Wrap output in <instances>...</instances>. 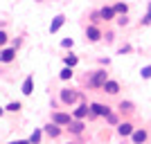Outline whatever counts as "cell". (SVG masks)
<instances>
[{
  "label": "cell",
  "instance_id": "6da1fadb",
  "mask_svg": "<svg viewBox=\"0 0 151 144\" xmlns=\"http://www.w3.org/2000/svg\"><path fill=\"white\" fill-rule=\"evenodd\" d=\"M108 79H111V77H108V68L99 65L97 70H93V72H88V75L83 77V83H86L90 90H101Z\"/></svg>",
  "mask_w": 151,
  "mask_h": 144
},
{
  "label": "cell",
  "instance_id": "7a4b0ae2",
  "mask_svg": "<svg viewBox=\"0 0 151 144\" xmlns=\"http://www.w3.org/2000/svg\"><path fill=\"white\" fill-rule=\"evenodd\" d=\"M79 99H81V90H77L72 86H63L59 90V101H61L63 108H75L79 104Z\"/></svg>",
  "mask_w": 151,
  "mask_h": 144
},
{
  "label": "cell",
  "instance_id": "3957f363",
  "mask_svg": "<svg viewBox=\"0 0 151 144\" xmlns=\"http://www.w3.org/2000/svg\"><path fill=\"white\" fill-rule=\"evenodd\" d=\"M111 110H113V108L108 106V104H101V101H90V115H88V119H90V122H95V119H99V117H106Z\"/></svg>",
  "mask_w": 151,
  "mask_h": 144
},
{
  "label": "cell",
  "instance_id": "277c9868",
  "mask_svg": "<svg viewBox=\"0 0 151 144\" xmlns=\"http://www.w3.org/2000/svg\"><path fill=\"white\" fill-rule=\"evenodd\" d=\"M63 131H65V126L57 124V122H47V124H43V133H45V138L47 140H59L63 135Z\"/></svg>",
  "mask_w": 151,
  "mask_h": 144
},
{
  "label": "cell",
  "instance_id": "5b68a950",
  "mask_svg": "<svg viewBox=\"0 0 151 144\" xmlns=\"http://www.w3.org/2000/svg\"><path fill=\"white\" fill-rule=\"evenodd\" d=\"M86 41H88V43H99V41H104V32H101V27L95 25V23L86 25Z\"/></svg>",
  "mask_w": 151,
  "mask_h": 144
},
{
  "label": "cell",
  "instance_id": "8992f818",
  "mask_svg": "<svg viewBox=\"0 0 151 144\" xmlns=\"http://www.w3.org/2000/svg\"><path fill=\"white\" fill-rule=\"evenodd\" d=\"M133 131H135V124H133L131 119L126 117V119H122L120 124L115 126V133L120 135V138H131L133 135Z\"/></svg>",
  "mask_w": 151,
  "mask_h": 144
},
{
  "label": "cell",
  "instance_id": "52a82bcc",
  "mask_svg": "<svg viewBox=\"0 0 151 144\" xmlns=\"http://www.w3.org/2000/svg\"><path fill=\"white\" fill-rule=\"evenodd\" d=\"M50 119L52 122H57V124H61V126H68L70 122H72V113H65V110H59V108H54L50 113Z\"/></svg>",
  "mask_w": 151,
  "mask_h": 144
},
{
  "label": "cell",
  "instance_id": "ba28073f",
  "mask_svg": "<svg viewBox=\"0 0 151 144\" xmlns=\"http://www.w3.org/2000/svg\"><path fill=\"white\" fill-rule=\"evenodd\" d=\"M65 131H68L70 135H75V138L83 135V133H86V119H72V122L65 126Z\"/></svg>",
  "mask_w": 151,
  "mask_h": 144
},
{
  "label": "cell",
  "instance_id": "9c48e42d",
  "mask_svg": "<svg viewBox=\"0 0 151 144\" xmlns=\"http://www.w3.org/2000/svg\"><path fill=\"white\" fill-rule=\"evenodd\" d=\"M115 110L122 115V119H126V117H131L133 113H135V104L133 101H129V99H122L117 106H115Z\"/></svg>",
  "mask_w": 151,
  "mask_h": 144
},
{
  "label": "cell",
  "instance_id": "30bf717a",
  "mask_svg": "<svg viewBox=\"0 0 151 144\" xmlns=\"http://www.w3.org/2000/svg\"><path fill=\"white\" fill-rule=\"evenodd\" d=\"M88 115H90V104L86 99H81L75 106V110H72V117L75 119H88Z\"/></svg>",
  "mask_w": 151,
  "mask_h": 144
},
{
  "label": "cell",
  "instance_id": "8fae6325",
  "mask_svg": "<svg viewBox=\"0 0 151 144\" xmlns=\"http://www.w3.org/2000/svg\"><path fill=\"white\" fill-rule=\"evenodd\" d=\"M16 54H18V47H14V45H9V47H2V50H0V59H2V63H5V65H9V63L16 61Z\"/></svg>",
  "mask_w": 151,
  "mask_h": 144
},
{
  "label": "cell",
  "instance_id": "7c38bea8",
  "mask_svg": "<svg viewBox=\"0 0 151 144\" xmlns=\"http://www.w3.org/2000/svg\"><path fill=\"white\" fill-rule=\"evenodd\" d=\"M147 142H149V131L135 126V131H133V135H131V144H147Z\"/></svg>",
  "mask_w": 151,
  "mask_h": 144
},
{
  "label": "cell",
  "instance_id": "4fadbf2b",
  "mask_svg": "<svg viewBox=\"0 0 151 144\" xmlns=\"http://www.w3.org/2000/svg\"><path fill=\"white\" fill-rule=\"evenodd\" d=\"M120 90H122V86H120V81H115V79H108V81L104 83V88H101V92H106L108 97L120 95Z\"/></svg>",
  "mask_w": 151,
  "mask_h": 144
},
{
  "label": "cell",
  "instance_id": "5bb4252c",
  "mask_svg": "<svg viewBox=\"0 0 151 144\" xmlns=\"http://www.w3.org/2000/svg\"><path fill=\"white\" fill-rule=\"evenodd\" d=\"M20 92H23V97H32V92H34V75H27L25 79H23Z\"/></svg>",
  "mask_w": 151,
  "mask_h": 144
},
{
  "label": "cell",
  "instance_id": "9a60e30c",
  "mask_svg": "<svg viewBox=\"0 0 151 144\" xmlns=\"http://www.w3.org/2000/svg\"><path fill=\"white\" fill-rule=\"evenodd\" d=\"M99 11H101V18H104V23H111V20L117 18V11H115V7H113V5H104V7H99Z\"/></svg>",
  "mask_w": 151,
  "mask_h": 144
},
{
  "label": "cell",
  "instance_id": "2e32d148",
  "mask_svg": "<svg viewBox=\"0 0 151 144\" xmlns=\"http://www.w3.org/2000/svg\"><path fill=\"white\" fill-rule=\"evenodd\" d=\"M63 25H65V14H57V16L52 18V23H50V34H57Z\"/></svg>",
  "mask_w": 151,
  "mask_h": 144
},
{
  "label": "cell",
  "instance_id": "e0dca14e",
  "mask_svg": "<svg viewBox=\"0 0 151 144\" xmlns=\"http://www.w3.org/2000/svg\"><path fill=\"white\" fill-rule=\"evenodd\" d=\"M63 65H70V68H77V65H79V57H77L75 52L70 50L68 54H63Z\"/></svg>",
  "mask_w": 151,
  "mask_h": 144
},
{
  "label": "cell",
  "instance_id": "ac0fdd59",
  "mask_svg": "<svg viewBox=\"0 0 151 144\" xmlns=\"http://www.w3.org/2000/svg\"><path fill=\"white\" fill-rule=\"evenodd\" d=\"M43 138H45L43 126H41V128H34V131L29 133V142H32V144H41V142H43Z\"/></svg>",
  "mask_w": 151,
  "mask_h": 144
},
{
  "label": "cell",
  "instance_id": "d6986e66",
  "mask_svg": "<svg viewBox=\"0 0 151 144\" xmlns=\"http://www.w3.org/2000/svg\"><path fill=\"white\" fill-rule=\"evenodd\" d=\"M104 119H106V124H108V126H117V124L122 122V115L117 113V110H111V113H108Z\"/></svg>",
  "mask_w": 151,
  "mask_h": 144
},
{
  "label": "cell",
  "instance_id": "ffe728a7",
  "mask_svg": "<svg viewBox=\"0 0 151 144\" xmlns=\"http://www.w3.org/2000/svg\"><path fill=\"white\" fill-rule=\"evenodd\" d=\"M72 70H75V68H70V65H63V68L59 70V79H61V81H70V79L75 77V72H72Z\"/></svg>",
  "mask_w": 151,
  "mask_h": 144
},
{
  "label": "cell",
  "instance_id": "44dd1931",
  "mask_svg": "<svg viewBox=\"0 0 151 144\" xmlns=\"http://www.w3.org/2000/svg\"><path fill=\"white\" fill-rule=\"evenodd\" d=\"M5 108H7V113L18 115L20 110H23V101H7V104H5Z\"/></svg>",
  "mask_w": 151,
  "mask_h": 144
},
{
  "label": "cell",
  "instance_id": "7402d4cb",
  "mask_svg": "<svg viewBox=\"0 0 151 144\" xmlns=\"http://www.w3.org/2000/svg\"><path fill=\"white\" fill-rule=\"evenodd\" d=\"M88 18H90V23H95V25L104 23V18H101V11H99V9H93V11L88 14Z\"/></svg>",
  "mask_w": 151,
  "mask_h": 144
},
{
  "label": "cell",
  "instance_id": "603a6c76",
  "mask_svg": "<svg viewBox=\"0 0 151 144\" xmlns=\"http://www.w3.org/2000/svg\"><path fill=\"white\" fill-rule=\"evenodd\" d=\"M113 7H115V11H117V16H120V14H129V5H126V2H113Z\"/></svg>",
  "mask_w": 151,
  "mask_h": 144
},
{
  "label": "cell",
  "instance_id": "cb8c5ba5",
  "mask_svg": "<svg viewBox=\"0 0 151 144\" xmlns=\"http://www.w3.org/2000/svg\"><path fill=\"white\" fill-rule=\"evenodd\" d=\"M59 47H61V50H72V47H75V38H72V36L63 38L61 43H59Z\"/></svg>",
  "mask_w": 151,
  "mask_h": 144
},
{
  "label": "cell",
  "instance_id": "d4e9b609",
  "mask_svg": "<svg viewBox=\"0 0 151 144\" xmlns=\"http://www.w3.org/2000/svg\"><path fill=\"white\" fill-rule=\"evenodd\" d=\"M131 52H133V45H131V43H124V45H120V47H117V54H122V57L131 54Z\"/></svg>",
  "mask_w": 151,
  "mask_h": 144
},
{
  "label": "cell",
  "instance_id": "484cf974",
  "mask_svg": "<svg viewBox=\"0 0 151 144\" xmlns=\"http://www.w3.org/2000/svg\"><path fill=\"white\" fill-rule=\"evenodd\" d=\"M115 20H117V25H120V27H129V23H131V20H129V14H120Z\"/></svg>",
  "mask_w": 151,
  "mask_h": 144
},
{
  "label": "cell",
  "instance_id": "4316f807",
  "mask_svg": "<svg viewBox=\"0 0 151 144\" xmlns=\"http://www.w3.org/2000/svg\"><path fill=\"white\" fill-rule=\"evenodd\" d=\"M140 77H142V79H151V65H145V68H140Z\"/></svg>",
  "mask_w": 151,
  "mask_h": 144
},
{
  "label": "cell",
  "instance_id": "83f0119b",
  "mask_svg": "<svg viewBox=\"0 0 151 144\" xmlns=\"http://www.w3.org/2000/svg\"><path fill=\"white\" fill-rule=\"evenodd\" d=\"M104 41H106V45H113V41H115V32L108 29L106 34H104Z\"/></svg>",
  "mask_w": 151,
  "mask_h": 144
},
{
  "label": "cell",
  "instance_id": "f1b7e54d",
  "mask_svg": "<svg viewBox=\"0 0 151 144\" xmlns=\"http://www.w3.org/2000/svg\"><path fill=\"white\" fill-rule=\"evenodd\" d=\"M7 41H9V34H7L5 29H0V47H5Z\"/></svg>",
  "mask_w": 151,
  "mask_h": 144
},
{
  "label": "cell",
  "instance_id": "f546056e",
  "mask_svg": "<svg viewBox=\"0 0 151 144\" xmlns=\"http://www.w3.org/2000/svg\"><path fill=\"white\" fill-rule=\"evenodd\" d=\"M97 63L104 65V68H108V65H111V59H108V57H99V59H97Z\"/></svg>",
  "mask_w": 151,
  "mask_h": 144
},
{
  "label": "cell",
  "instance_id": "4dcf8cb0",
  "mask_svg": "<svg viewBox=\"0 0 151 144\" xmlns=\"http://www.w3.org/2000/svg\"><path fill=\"white\" fill-rule=\"evenodd\" d=\"M23 41H25V36H18V38H14V41H12V45H14V47H20Z\"/></svg>",
  "mask_w": 151,
  "mask_h": 144
},
{
  "label": "cell",
  "instance_id": "1f68e13d",
  "mask_svg": "<svg viewBox=\"0 0 151 144\" xmlns=\"http://www.w3.org/2000/svg\"><path fill=\"white\" fill-rule=\"evenodd\" d=\"M7 144H32V142L27 138V140H12V142H7Z\"/></svg>",
  "mask_w": 151,
  "mask_h": 144
},
{
  "label": "cell",
  "instance_id": "d6a6232c",
  "mask_svg": "<svg viewBox=\"0 0 151 144\" xmlns=\"http://www.w3.org/2000/svg\"><path fill=\"white\" fill-rule=\"evenodd\" d=\"M147 18L151 20V0H149V2H147Z\"/></svg>",
  "mask_w": 151,
  "mask_h": 144
},
{
  "label": "cell",
  "instance_id": "836d02e7",
  "mask_svg": "<svg viewBox=\"0 0 151 144\" xmlns=\"http://www.w3.org/2000/svg\"><path fill=\"white\" fill-rule=\"evenodd\" d=\"M5 115H7V108H5V106H0V117H5Z\"/></svg>",
  "mask_w": 151,
  "mask_h": 144
},
{
  "label": "cell",
  "instance_id": "e575fe53",
  "mask_svg": "<svg viewBox=\"0 0 151 144\" xmlns=\"http://www.w3.org/2000/svg\"><path fill=\"white\" fill-rule=\"evenodd\" d=\"M65 144H79V142H65Z\"/></svg>",
  "mask_w": 151,
  "mask_h": 144
},
{
  "label": "cell",
  "instance_id": "d590c367",
  "mask_svg": "<svg viewBox=\"0 0 151 144\" xmlns=\"http://www.w3.org/2000/svg\"><path fill=\"white\" fill-rule=\"evenodd\" d=\"M0 63H2V59H0Z\"/></svg>",
  "mask_w": 151,
  "mask_h": 144
},
{
  "label": "cell",
  "instance_id": "8d00e7d4",
  "mask_svg": "<svg viewBox=\"0 0 151 144\" xmlns=\"http://www.w3.org/2000/svg\"><path fill=\"white\" fill-rule=\"evenodd\" d=\"M0 50H2V47H0Z\"/></svg>",
  "mask_w": 151,
  "mask_h": 144
}]
</instances>
